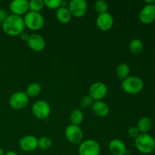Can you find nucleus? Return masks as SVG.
<instances>
[{
  "instance_id": "obj_1",
  "label": "nucleus",
  "mask_w": 155,
  "mask_h": 155,
  "mask_svg": "<svg viewBox=\"0 0 155 155\" xmlns=\"http://www.w3.org/2000/svg\"><path fill=\"white\" fill-rule=\"evenodd\" d=\"M2 28L4 33L8 36H20L25 28L24 18L18 15H8L2 24Z\"/></svg>"
},
{
  "instance_id": "obj_2",
  "label": "nucleus",
  "mask_w": 155,
  "mask_h": 155,
  "mask_svg": "<svg viewBox=\"0 0 155 155\" xmlns=\"http://www.w3.org/2000/svg\"><path fill=\"white\" fill-rule=\"evenodd\" d=\"M135 145L139 152L144 154H150L155 151V140L148 133H140L135 139Z\"/></svg>"
},
{
  "instance_id": "obj_3",
  "label": "nucleus",
  "mask_w": 155,
  "mask_h": 155,
  "mask_svg": "<svg viewBox=\"0 0 155 155\" xmlns=\"http://www.w3.org/2000/svg\"><path fill=\"white\" fill-rule=\"evenodd\" d=\"M121 88L126 93L136 95L142 91L144 88V82L139 77L136 76L128 77L122 81Z\"/></svg>"
},
{
  "instance_id": "obj_4",
  "label": "nucleus",
  "mask_w": 155,
  "mask_h": 155,
  "mask_svg": "<svg viewBox=\"0 0 155 155\" xmlns=\"http://www.w3.org/2000/svg\"><path fill=\"white\" fill-rule=\"evenodd\" d=\"M25 27L31 30H39L45 24V19L39 12H33L29 11L24 18Z\"/></svg>"
},
{
  "instance_id": "obj_5",
  "label": "nucleus",
  "mask_w": 155,
  "mask_h": 155,
  "mask_svg": "<svg viewBox=\"0 0 155 155\" xmlns=\"http://www.w3.org/2000/svg\"><path fill=\"white\" fill-rule=\"evenodd\" d=\"M100 152V145L98 142L93 139L83 141L78 148L79 155H99Z\"/></svg>"
},
{
  "instance_id": "obj_6",
  "label": "nucleus",
  "mask_w": 155,
  "mask_h": 155,
  "mask_svg": "<svg viewBox=\"0 0 155 155\" xmlns=\"http://www.w3.org/2000/svg\"><path fill=\"white\" fill-rule=\"evenodd\" d=\"M32 112L37 119L45 120L48 118L51 114V107L47 101L39 100L32 106Z\"/></svg>"
},
{
  "instance_id": "obj_7",
  "label": "nucleus",
  "mask_w": 155,
  "mask_h": 155,
  "mask_svg": "<svg viewBox=\"0 0 155 155\" xmlns=\"http://www.w3.org/2000/svg\"><path fill=\"white\" fill-rule=\"evenodd\" d=\"M9 105L15 110H22L29 103V97L24 92H16L9 98Z\"/></svg>"
},
{
  "instance_id": "obj_8",
  "label": "nucleus",
  "mask_w": 155,
  "mask_h": 155,
  "mask_svg": "<svg viewBox=\"0 0 155 155\" xmlns=\"http://www.w3.org/2000/svg\"><path fill=\"white\" fill-rule=\"evenodd\" d=\"M64 133L66 139L71 144L77 145V144H80L83 142V133L80 126L71 124L67 127Z\"/></svg>"
},
{
  "instance_id": "obj_9",
  "label": "nucleus",
  "mask_w": 155,
  "mask_h": 155,
  "mask_svg": "<svg viewBox=\"0 0 155 155\" xmlns=\"http://www.w3.org/2000/svg\"><path fill=\"white\" fill-rule=\"evenodd\" d=\"M107 94V87L104 83L96 82L92 83L89 89V95L93 101H102Z\"/></svg>"
},
{
  "instance_id": "obj_10",
  "label": "nucleus",
  "mask_w": 155,
  "mask_h": 155,
  "mask_svg": "<svg viewBox=\"0 0 155 155\" xmlns=\"http://www.w3.org/2000/svg\"><path fill=\"white\" fill-rule=\"evenodd\" d=\"M87 8V2L85 0H71L68 3V8L72 16L79 18L86 15Z\"/></svg>"
},
{
  "instance_id": "obj_11",
  "label": "nucleus",
  "mask_w": 155,
  "mask_h": 155,
  "mask_svg": "<svg viewBox=\"0 0 155 155\" xmlns=\"http://www.w3.org/2000/svg\"><path fill=\"white\" fill-rule=\"evenodd\" d=\"M114 20L113 16L108 12L98 15L96 19V26L101 31H108L113 27Z\"/></svg>"
},
{
  "instance_id": "obj_12",
  "label": "nucleus",
  "mask_w": 155,
  "mask_h": 155,
  "mask_svg": "<svg viewBox=\"0 0 155 155\" xmlns=\"http://www.w3.org/2000/svg\"><path fill=\"white\" fill-rule=\"evenodd\" d=\"M139 20L144 24H150L155 21V5H145L139 13Z\"/></svg>"
},
{
  "instance_id": "obj_13",
  "label": "nucleus",
  "mask_w": 155,
  "mask_h": 155,
  "mask_svg": "<svg viewBox=\"0 0 155 155\" xmlns=\"http://www.w3.org/2000/svg\"><path fill=\"white\" fill-rule=\"evenodd\" d=\"M9 8L12 15L21 17L29 12V2L27 0H14L10 3Z\"/></svg>"
},
{
  "instance_id": "obj_14",
  "label": "nucleus",
  "mask_w": 155,
  "mask_h": 155,
  "mask_svg": "<svg viewBox=\"0 0 155 155\" xmlns=\"http://www.w3.org/2000/svg\"><path fill=\"white\" fill-rule=\"evenodd\" d=\"M27 43L29 48L34 51H42L45 47V39L38 33L30 34Z\"/></svg>"
},
{
  "instance_id": "obj_15",
  "label": "nucleus",
  "mask_w": 155,
  "mask_h": 155,
  "mask_svg": "<svg viewBox=\"0 0 155 155\" xmlns=\"http://www.w3.org/2000/svg\"><path fill=\"white\" fill-rule=\"evenodd\" d=\"M19 146L24 151L31 152L38 148V139L31 135L24 136L20 140Z\"/></svg>"
},
{
  "instance_id": "obj_16",
  "label": "nucleus",
  "mask_w": 155,
  "mask_h": 155,
  "mask_svg": "<svg viewBox=\"0 0 155 155\" xmlns=\"http://www.w3.org/2000/svg\"><path fill=\"white\" fill-rule=\"evenodd\" d=\"M108 149L112 155H126L127 152L125 143L118 139H112L108 145Z\"/></svg>"
},
{
  "instance_id": "obj_17",
  "label": "nucleus",
  "mask_w": 155,
  "mask_h": 155,
  "mask_svg": "<svg viewBox=\"0 0 155 155\" xmlns=\"http://www.w3.org/2000/svg\"><path fill=\"white\" fill-rule=\"evenodd\" d=\"M92 110L93 113L99 117H105L110 112L109 106L103 101H94L92 105Z\"/></svg>"
},
{
  "instance_id": "obj_18",
  "label": "nucleus",
  "mask_w": 155,
  "mask_h": 155,
  "mask_svg": "<svg viewBox=\"0 0 155 155\" xmlns=\"http://www.w3.org/2000/svg\"><path fill=\"white\" fill-rule=\"evenodd\" d=\"M71 18L72 15L67 7H61L56 11V18L59 22L62 24H67L70 22Z\"/></svg>"
},
{
  "instance_id": "obj_19",
  "label": "nucleus",
  "mask_w": 155,
  "mask_h": 155,
  "mask_svg": "<svg viewBox=\"0 0 155 155\" xmlns=\"http://www.w3.org/2000/svg\"><path fill=\"white\" fill-rule=\"evenodd\" d=\"M152 127V121L149 117H144L139 119L137 124V128L140 133H147L151 130Z\"/></svg>"
},
{
  "instance_id": "obj_20",
  "label": "nucleus",
  "mask_w": 155,
  "mask_h": 155,
  "mask_svg": "<svg viewBox=\"0 0 155 155\" xmlns=\"http://www.w3.org/2000/svg\"><path fill=\"white\" fill-rule=\"evenodd\" d=\"M84 120V114L83 111L79 109L74 110L70 115V120L72 125L80 126Z\"/></svg>"
},
{
  "instance_id": "obj_21",
  "label": "nucleus",
  "mask_w": 155,
  "mask_h": 155,
  "mask_svg": "<svg viewBox=\"0 0 155 155\" xmlns=\"http://www.w3.org/2000/svg\"><path fill=\"white\" fill-rule=\"evenodd\" d=\"M129 49H130V52L133 54H140L144 49L143 42L139 39H133L129 45Z\"/></svg>"
},
{
  "instance_id": "obj_22",
  "label": "nucleus",
  "mask_w": 155,
  "mask_h": 155,
  "mask_svg": "<svg viewBox=\"0 0 155 155\" xmlns=\"http://www.w3.org/2000/svg\"><path fill=\"white\" fill-rule=\"evenodd\" d=\"M130 72V66L126 63H120L117 68V76L122 81L129 77Z\"/></svg>"
},
{
  "instance_id": "obj_23",
  "label": "nucleus",
  "mask_w": 155,
  "mask_h": 155,
  "mask_svg": "<svg viewBox=\"0 0 155 155\" xmlns=\"http://www.w3.org/2000/svg\"><path fill=\"white\" fill-rule=\"evenodd\" d=\"M41 90H42V87H41L39 83H33L27 86L25 93L27 94V95L29 98L30 97L33 98V97L39 95V93L41 92Z\"/></svg>"
},
{
  "instance_id": "obj_24",
  "label": "nucleus",
  "mask_w": 155,
  "mask_h": 155,
  "mask_svg": "<svg viewBox=\"0 0 155 155\" xmlns=\"http://www.w3.org/2000/svg\"><path fill=\"white\" fill-rule=\"evenodd\" d=\"M45 7L42 0H31L29 2V10L33 12H39Z\"/></svg>"
},
{
  "instance_id": "obj_25",
  "label": "nucleus",
  "mask_w": 155,
  "mask_h": 155,
  "mask_svg": "<svg viewBox=\"0 0 155 155\" xmlns=\"http://www.w3.org/2000/svg\"><path fill=\"white\" fill-rule=\"evenodd\" d=\"M52 145V141L48 136H43L38 139V148L42 150H48Z\"/></svg>"
},
{
  "instance_id": "obj_26",
  "label": "nucleus",
  "mask_w": 155,
  "mask_h": 155,
  "mask_svg": "<svg viewBox=\"0 0 155 155\" xmlns=\"http://www.w3.org/2000/svg\"><path fill=\"white\" fill-rule=\"evenodd\" d=\"M95 10L98 15L106 13L108 10V5L104 0H98L95 3Z\"/></svg>"
},
{
  "instance_id": "obj_27",
  "label": "nucleus",
  "mask_w": 155,
  "mask_h": 155,
  "mask_svg": "<svg viewBox=\"0 0 155 155\" xmlns=\"http://www.w3.org/2000/svg\"><path fill=\"white\" fill-rule=\"evenodd\" d=\"M61 1L62 0H45L44 4L48 8L58 10L59 8L61 7Z\"/></svg>"
},
{
  "instance_id": "obj_28",
  "label": "nucleus",
  "mask_w": 155,
  "mask_h": 155,
  "mask_svg": "<svg viewBox=\"0 0 155 155\" xmlns=\"http://www.w3.org/2000/svg\"><path fill=\"white\" fill-rule=\"evenodd\" d=\"M93 102L94 101L92 99V98L88 95H85V96H83V98H81L80 104L82 108L86 109V108H89V107H92Z\"/></svg>"
},
{
  "instance_id": "obj_29",
  "label": "nucleus",
  "mask_w": 155,
  "mask_h": 155,
  "mask_svg": "<svg viewBox=\"0 0 155 155\" xmlns=\"http://www.w3.org/2000/svg\"><path fill=\"white\" fill-rule=\"evenodd\" d=\"M128 133L129 135H130V137L134 138V139L137 138L138 136L140 135V132L139 131V130H138V128L136 127H130V128L129 129Z\"/></svg>"
},
{
  "instance_id": "obj_30",
  "label": "nucleus",
  "mask_w": 155,
  "mask_h": 155,
  "mask_svg": "<svg viewBox=\"0 0 155 155\" xmlns=\"http://www.w3.org/2000/svg\"><path fill=\"white\" fill-rule=\"evenodd\" d=\"M8 16V12L5 9L0 8V24H2V23L4 22L5 20L7 18V17Z\"/></svg>"
},
{
  "instance_id": "obj_31",
  "label": "nucleus",
  "mask_w": 155,
  "mask_h": 155,
  "mask_svg": "<svg viewBox=\"0 0 155 155\" xmlns=\"http://www.w3.org/2000/svg\"><path fill=\"white\" fill-rule=\"evenodd\" d=\"M29 36H30V35H29V33H26V32H23V33H21V35H20V37H21V40L25 41V42H27V41L28 40Z\"/></svg>"
},
{
  "instance_id": "obj_32",
  "label": "nucleus",
  "mask_w": 155,
  "mask_h": 155,
  "mask_svg": "<svg viewBox=\"0 0 155 155\" xmlns=\"http://www.w3.org/2000/svg\"><path fill=\"white\" fill-rule=\"evenodd\" d=\"M5 155H18V154H17L15 151H8V152H6L5 154Z\"/></svg>"
},
{
  "instance_id": "obj_33",
  "label": "nucleus",
  "mask_w": 155,
  "mask_h": 155,
  "mask_svg": "<svg viewBox=\"0 0 155 155\" xmlns=\"http://www.w3.org/2000/svg\"><path fill=\"white\" fill-rule=\"evenodd\" d=\"M145 3H146L147 5H151V4H154V0H145Z\"/></svg>"
},
{
  "instance_id": "obj_34",
  "label": "nucleus",
  "mask_w": 155,
  "mask_h": 155,
  "mask_svg": "<svg viewBox=\"0 0 155 155\" xmlns=\"http://www.w3.org/2000/svg\"><path fill=\"white\" fill-rule=\"evenodd\" d=\"M0 155H5L4 151H3V149L2 148H0Z\"/></svg>"
}]
</instances>
